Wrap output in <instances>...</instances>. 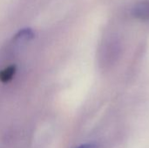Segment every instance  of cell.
<instances>
[{"label": "cell", "mask_w": 149, "mask_h": 148, "mask_svg": "<svg viewBox=\"0 0 149 148\" xmlns=\"http://www.w3.org/2000/svg\"><path fill=\"white\" fill-rule=\"evenodd\" d=\"M132 14L134 17L141 20H149V0L137 3L132 9Z\"/></svg>", "instance_id": "1"}, {"label": "cell", "mask_w": 149, "mask_h": 148, "mask_svg": "<svg viewBox=\"0 0 149 148\" xmlns=\"http://www.w3.org/2000/svg\"><path fill=\"white\" fill-rule=\"evenodd\" d=\"M15 73H16V67L14 65H10L5 68L4 70L0 72V81H2L3 83H6L10 81L13 78Z\"/></svg>", "instance_id": "2"}, {"label": "cell", "mask_w": 149, "mask_h": 148, "mask_svg": "<svg viewBox=\"0 0 149 148\" xmlns=\"http://www.w3.org/2000/svg\"><path fill=\"white\" fill-rule=\"evenodd\" d=\"M78 148H96V147L93 144H86V145H82Z\"/></svg>", "instance_id": "3"}]
</instances>
